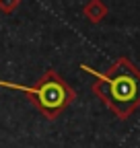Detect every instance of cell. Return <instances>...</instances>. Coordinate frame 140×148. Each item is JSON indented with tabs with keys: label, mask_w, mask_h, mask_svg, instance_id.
<instances>
[{
	"label": "cell",
	"mask_w": 140,
	"mask_h": 148,
	"mask_svg": "<svg viewBox=\"0 0 140 148\" xmlns=\"http://www.w3.org/2000/svg\"><path fill=\"white\" fill-rule=\"evenodd\" d=\"M0 86L27 92L35 109L47 119H56L74 99V90L54 70H47L35 86H25V84H16V82H8V80H0Z\"/></svg>",
	"instance_id": "cell-2"
},
{
	"label": "cell",
	"mask_w": 140,
	"mask_h": 148,
	"mask_svg": "<svg viewBox=\"0 0 140 148\" xmlns=\"http://www.w3.org/2000/svg\"><path fill=\"white\" fill-rule=\"evenodd\" d=\"M84 72L93 76L91 88L119 119L132 115L140 105V72L132 66L128 58H117L107 72H97L82 64Z\"/></svg>",
	"instance_id": "cell-1"
}]
</instances>
